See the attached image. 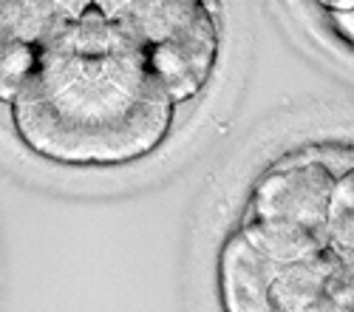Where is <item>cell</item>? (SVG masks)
I'll return each mask as SVG.
<instances>
[{
	"label": "cell",
	"mask_w": 354,
	"mask_h": 312,
	"mask_svg": "<svg viewBox=\"0 0 354 312\" xmlns=\"http://www.w3.org/2000/svg\"><path fill=\"white\" fill-rule=\"evenodd\" d=\"M120 26L176 105L213 77L221 35L207 0H142Z\"/></svg>",
	"instance_id": "3957f363"
},
{
	"label": "cell",
	"mask_w": 354,
	"mask_h": 312,
	"mask_svg": "<svg viewBox=\"0 0 354 312\" xmlns=\"http://www.w3.org/2000/svg\"><path fill=\"white\" fill-rule=\"evenodd\" d=\"M275 312H354V253L323 247L281 267L272 287Z\"/></svg>",
	"instance_id": "277c9868"
},
{
	"label": "cell",
	"mask_w": 354,
	"mask_h": 312,
	"mask_svg": "<svg viewBox=\"0 0 354 312\" xmlns=\"http://www.w3.org/2000/svg\"><path fill=\"white\" fill-rule=\"evenodd\" d=\"M329 239L335 247L354 253V167L337 176L329 202Z\"/></svg>",
	"instance_id": "52a82bcc"
},
{
	"label": "cell",
	"mask_w": 354,
	"mask_h": 312,
	"mask_svg": "<svg viewBox=\"0 0 354 312\" xmlns=\"http://www.w3.org/2000/svg\"><path fill=\"white\" fill-rule=\"evenodd\" d=\"M51 9H57L66 20H105L120 23L125 15H131L142 0H46Z\"/></svg>",
	"instance_id": "ba28073f"
},
{
	"label": "cell",
	"mask_w": 354,
	"mask_h": 312,
	"mask_svg": "<svg viewBox=\"0 0 354 312\" xmlns=\"http://www.w3.org/2000/svg\"><path fill=\"white\" fill-rule=\"evenodd\" d=\"M68 23L46 0H0V102H15Z\"/></svg>",
	"instance_id": "5b68a950"
},
{
	"label": "cell",
	"mask_w": 354,
	"mask_h": 312,
	"mask_svg": "<svg viewBox=\"0 0 354 312\" xmlns=\"http://www.w3.org/2000/svg\"><path fill=\"white\" fill-rule=\"evenodd\" d=\"M320 6H326L329 12H354V0H317Z\"/></svg>",
	"instance_id": "9c48e42d"
},
{
	"label": "cell",
	"mask_w": 354,
	"mask_h": 312,
	"mask_svg": "<svg viewBox=\"0 0 354 312\" xmlns=\"http://www.w3.org/2000/svg\"><path fill=\"white\" fill-rule=\"evenodd\" d=\"M335 182L332 167L315 159L270 170L252 187L239 233L281 264L329 247V202Z\"/></svg>",
	"instance_id": "7a4b0ae2"
},
{
	"label": "cell",
	"mask_w": 354,
	"mask_h": 312,
	"mask_svg": "<svg viewBox=\"0 0 354 312\" xmlns=\"http://www.w3.org/2000/svg\"><path fill=\"white\" fill-rule=\"evenodd\" d=\"M176 102L120 23H68L12 102L23 145L60 165H125L156 151Z\"/></svg>",
	"instance_id": "6da1fadb"
},
{
	"label": "cell",
	"mask_w": 354,
	"mask_h": 312,
	"mask_svg": "<svg viewBox=\"0 0 354 312\" xmlns=\"http://www.w3.org/2000/svg\"><path fill=\"white\" fill-rule=\"evenodd\" d=\"M281 261L270 259L244 233L227 239L218 261L221 275V301L227 312H275L272 287L281 273Z\"/></svg>",
	"instance_id": "8992f818"
}]
</instances>
